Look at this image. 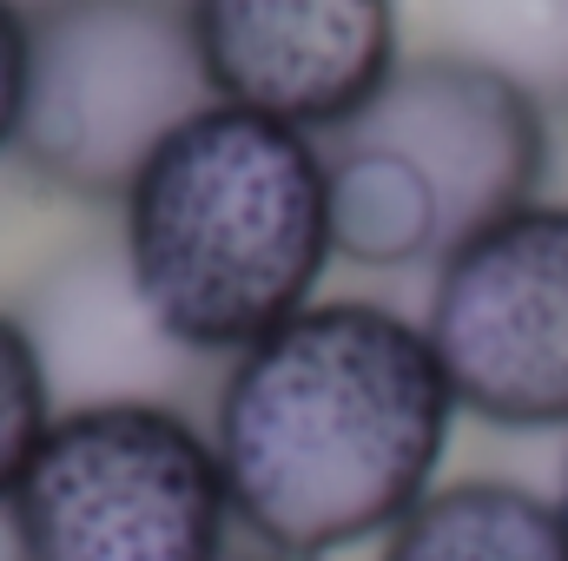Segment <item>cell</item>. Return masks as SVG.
<instances>
[{"label": "cell", "mask_w": 568, "mask_h": 561, "mask_svg": "<svg viewBox=\"0 0 568 561\" xmlns=\"http://www.w3.org/2000/svg\"><path fill=\"white\" fill-rule=\"evenodd\" d=\"M0 561H27L20 536H13V516H0Z\"/></svg>", "instance_id": "cell-14"}, {"label": "cell", "mask_w": 568, "mask_h": 561, "mask_svg": "<svg viewBox=\"0 0 568 561\" xmlns=\"http://www.w3.org/2000/svg\"><path fill=\"white\" fill-rule=\"evenodd\" d=\"M337 140L404 159L429 185L449 245L542 198L549 185V106L449 47L404 60Z\"/></svg>", "instance_id": "cell-6"}, {"label": "cell", "mask_w": 568, "mask_h": 561, "mask_svg": "<svg viewBox=\"0 0 568 561\" xmlns=\"http://www.w3.org/2000/svg\"><path fill=\"white\" fill-rule=\"evenodd\" d=\"M27 561H225L232 489L212 429L159 397H73L13 502Z\"/></svg>", "instance_id": "cell-3"}, {"label": "cell", "mask_w": 568, "mask_h": 561, "mask_svg": "<svg viewBox=\"0 0 568 561\" xmlns=\"http://www.w3.org/2000/svg\"><path fill=\"white\" fill-rule=\"evenodd\" d=\"M456 410L496 429L568 422V205L529 198L436 258L417 317Z\"/></svg>", "instance_id": "cell-5"}, {"label": "cell", "mask_w": 568, "mask_h": 561, "mask_svg": "<svg viewBox=\"0 0 568 561\" xmlns=\"http://www.w3.org/2000/svg\"><path fill=\"white\" fill-rule=\"evenodd\" d=\"M20 106H27V7L0 0V159L20 145Z\"/></svg>", "instance_id": "cell-12"}, {"label": "cell", "mask_w": 568, "mask_h": 561, "mask_svg": "<svg viewBox=\"0 0 568 561\" xmlns=\"http://www.w3.org/2000/svg\"><path fill=\"white\" fill-rule=\"evenodd\" d=\"M53 417H60L53 370H47L33 330L13 310H0V516H7V502H13V489H20V476H27Z\"/></svg>", "instance_id": "cell-11"}, {"label": "cell", "mask_w": 568, "mask_h": 561, "mask_svg": "<svg viewBox=\"0 0 568 561\" xmlns=\"http://www.w3.org/2000/svg\"><path fill=\"white\" fill-rule=\"evenodd\" d=\"M331 258L324 140L245 106L192 113L120 198V265L172 350H252L317 304Z\"/></svg>", "instance_id": "cell-2"}, {"label": "cell", "mask_w": 568, "mask_h": 561, "mask_svg": "<svg viewBox=\"0 0 568 561\" xmlns=\"http://www.w3.org/2000/svg\"><path fill=\"white\" fill-rule=\"evenodd\" d=\"M225 561H311V555H278V549H258V542H252V549H232Z\"/></svg>", "instance_id": "cell-15"}, {"label": "cell", "mask_w": 568, "mask_h": 561, "mask_svg": "<svg viewBox=\"0 0 568 561\" xmlns=\"http://www.w3.org/2000/svg\"><path fill=\"white\" fill-rule=\"evenodd\" d=\"M556 502H562V516H568V462H562V496H556Z\"/></svg>", "instance_id": "cell-16"}, {"label": "cell", "mask_w": 568, "mask_h": 561, "mask_svg": "<svg viewBox=\"0 0 568 561\" xmlns=\"http://www.w3.org/2000/svg\"><path fill=\"white\" fill-rule=\"evenodd\" d=\"M219 106L337 140L404 67L397 0H185Z\"/></svg>", "instance_id": "cell-7"}, {"label": "cell", "mask_w": 568, "mask_h": 561, "mask_svg": "<svg viewBox=\"0 0 568 561\" xmlns=\"http://www.w3.org/2000/svg\"><path fill=\"white\" fill-rule=\"evenodd\" d=\"M377 561H568V516L523 482L463 476L436 482L384 536Z\"/></svg>", "instance_id": "cell-8"}, {"label": "cell", "mask_w": 568, "mask_h": 561, "mask_svg": "<svg viewBox=\"0 0 568 561\" xmlns=\"http://www.w3.org/2000/svg\"><path fill=\"white\" fill-rule=\"evenodd\" d=\"M542 198L568 205V100L549 106V185H542Z\"/></svg>", "instance_id": "cell-13"}, {"label": "cell", "mask_w": 568, "mask_h": 561, "mask_svg": "<svg viewBox=\"0 0 568 561\" xmlns=\"http://www.w3.org/2000/svg\"><path fill=\"white\" fill-rule=\"evenodd\" d=\"M449 53L496 67L542 106L568 100V0H436Z\"/></svg>", "instance_id": "cell-10"}, {"label": "cell", "mask_w": 568, "mask_h": 561, "mask_svg": "<svg viewBox=\"0 0 568 561\" xmlns=\"http://www.w3.org/2000/svg\"><path fill=\"white\" fill-rule=\"evenodd\" d=\"M331 252L364 272H404L449 252L429 185L377 145L331 140Z\"/></svg>", "instance_id": "cell-9"}, {"label": "cell", "mask_w": 568, "mask_h": 561, "mask_svg": "<svg viewBox=\"0 0 568 561\" xmlns=\"http://www.w3.org/2000/svg\"><path fill=\"white\" fill-rule=\"evenodd\" d=\"M456 397L424 324L371 297H317L232 357L212 449L258 549L331 561L384 542L449 449Z\"/></svg>", "instance_id": "cell-1"}, {"label": "cell", "mask_w": 568, "mask_h": 561, "mask_svg": "<svg viewBox=\"0 0 568 561\" xmlns=\"http://www.w3.org/2000/svg\"><path fill=\"white\" fill-rule=\"evenodd\" d=\"M212 106L185 0L27 7L20 159L73 198H126L140 165Z\"/></svg>", "instance_id": "cell-4"}]
</instances>
